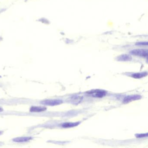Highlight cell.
Segmentation results:
<instances>
[{
    "instance_id": "5",
    "label": "cell",
    "mask_w": 148,
    "mask_h": 148,
    "mask_svg": "<svg viewBox=\"0 0 148 148\" xmlns=\"http://www.w3.org/2000/svg\"><path fill=\"white\" fill-rule=\"evenodd\" d=\"M116 60L118 61L125 62V61H131L132 60V58L130 55H129V54H123L118 56L116 58Z\"/></svg>"
},
{
    "instance_id": "10",
    "label": "cell",
    "mask_w": 148,
    "mask_h": 148,
    "mask_svg": "<svg viewBox=\"0 0 148 148\" xmlns=\"http://www.w3.org/2000/svg\"><path fill=\"white\" fill-rule=\"evenodd\" d=\"M80 122H75V123H65L62 125L63 128H71L77 126L80 124Z\"/></svg>"
},
{
    "instance_id": "3",
    "label": "cell",
    "mask_w": 148,
    "mask_h": 148,
    "mask_svg": "<svg viewBox=\"0 0 148 148\" xmlns=\"http://www.w3.org/2000/svg\"><path fill=\"white\" fill-rule=\"evenodd\" d=\"M63 103V101L60 99H47L40 102V103L44 105L49 106H54L59 105Z\"/></svg>"
},
{
    "instance_id": "7",
    "label": "cell",
    "mask_w": 148,
    "mask_h": 148,
    "mask_svg": "<svg viewBox=\"0 0 148 148\" xmlns=\"http://www.w3.org/2000/svg\"><path fill=\"white\" fill-rule=\"evenodd\" d=\"M147 75H148V73L147 72H143L133 73L132 74L131 77L133 78L138 79H141L144 77L147 76Z\"/></svg>"
},
{
    "instance_id": "13",
    "label": "cell",
    "mask_w": 148,
    "mask_h": 148,
    "mask_svg": "<svg viewBox=\"0 0 148 148\" xmlns=\"http://www.w3.org/2000/svg\"><path fill=\"white\" fill-rule=\"evenodd\" d=\"M3 110L2 108H0V112L3 111Z\"/></svg>"
},
{
    "instance_id": "2",
    "label": "cell",
    "mask_w": 148,
    "mask_h": 148,
    "mask_svg": "<svg viewBox=\"0 0 148 148\" xmlns=\"http://www.w3.org/2000/svg\"><path fill=\"white\" fill-rule=\"evenodd\" d=\"M130 53L132 55L143 58H147L148 57V50L147 49H135L130 51Z\"/></svg>"
},
{
    "instance_id": "11",
    "label": "cell",
    "mask_w": 148,
    "mask_h": 148,
    "mask_svg": "<svg viewBox=\"0 0 148 148\" xmlns=\"http://www.w3.org/2000/svg\"><path fill=\"white\" fill-rule=\"evenodd\" d=\"M148 133H143V134H136V137L137 138H142L147 137L148 136Z\"/></svg>"
},
{
    "instance_id": "1",
    "label": "cell",
    "mask_w": 148,
    "mask_h": 148,
    "mask_svg": "<svg viewBox=\"0 0 148 148\" xmlns=\"http://www.w3.org/2000/svg\"><path fill=\"white\" fill-rule=\"evenodd\" d=\"M86 93L91 95L93 97L102 98L106 95L107 92L104 90L95 89L86 92Z\"/></svg>"
},
{
    "instance_id": "4",
    "label": "cell",
    "mask_w": 148,
    "mask_h": 148,
    "mask_svg": "<svg viewBox=\"0 0 148 148\" xmlns=\"http://www.w3.org/2000/svg\"><path fill=\"white\" fill-rule=\"evenodd\" d=\"M142 98V96L139 95H132L125 97L123 100L124 103H128L130 102L139 100Z\"/></svg>"
},
{
    "instance_id": "9",
    "label": "cell",
    "mask_w": 148,
    "mask_h": 148,
    "mask_svg": "<svg viewBox=\"0 0 148 148\" xmlns=\"http://www.w3.org/2000/svg\"><path fill=\"white\" fill-rule=\"evenodd\" d=\"M47 110L46 107H41V106H32L30 108V111L31 112H41Z\"/></svg>"
},
{
    "instance_id": "6",
    "label": "cell",
    "mask_w": 148,
    "mask_h": 148,
    "mask_svg": "<svg viewBox=\"0 0 148 148\" xmlns=\"http://www.w3.org/2000/svg\"><path fill=\"white\" fill-rule=\"evenodd\" d=\"M70 99L72 103L73 104H77L82 101L83 97L79 96H74L71 97Z\"/></svg>"
},
{
    "instance_id": "8",
    "label": "cell",
    "mask_w": 148,
    "mask_h": 148,
    "mask_svg": "<svg viewBox=\"0 0 148 148\" xmlns=\"http://www.w3.org/2000/svg\"><path fill=\"white\" fill-rule=\"evenodd\" d=\"M32 139V137H17L13 139L14 142L17 143H23L30 141Z\"/></svg>"
},
{
    "instance_id": "12",
    "label": "cell",
    "mask_w": 148,
    "mask_h": 148,
    "mask_svg": "<svg viewBox=\"0 0 148 148\" xmlns=\"http://www.w3.org/2000/svg\"><path fill=\"white\" fill-rule=\"evenodd\" d=\"M148 42H145V41H142V42H136V45L137 46H147L148 45Z\"/></svg>"
}]
</instances>
